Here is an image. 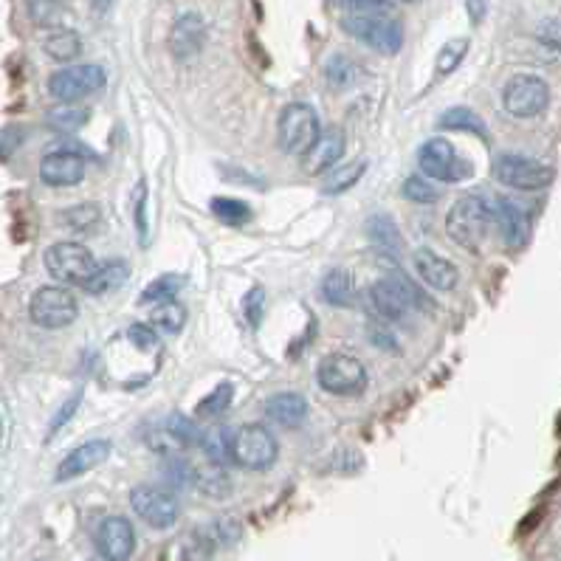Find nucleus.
<instances>
[{"label": "nucleus", "mask_w": 561, "mask_h": 561, "mask_svg": "<svg viewBox=\"0 0 561 561\" xmlns=\"http://www.w3.org/2000/svg\"><path fill=\"white\" fill-rule=\"evenodd\" d=\"M491 203L480 195H463L446 215V232L460 249L480 254L488 232H491Z\"/></svg>", "instance_id": "1"}, {"label": "nucleus", "mask_w": 561, "mask_h": 561, "mask_svg": "<svg viewBox=\"0 0 561 561\" xmlns=\"http://www.w3.org/2000/svg\"><path fill=\"white\" fill-rule=\"evenodd\" d=\"M43 263H46L48 277L60 282V285H85V280L94 274L96 257L91 254L88 246L74 243V240H63V243H54L48 246L43 254Z\"/></svg>", "instance_id": "2"}, {"label": "nucleus", "mask_w": 561, "mask_h": 561, "mask_svg": "<svg viewBox=\"0 0 561 561\" xmlns=\"http://www.w3.org/2000/svg\"><path fill=\"white\" fill-rule=\"evenodd\" d=\"M277 454H280L277 437L260 423H246L232 435L229 457L237 466L251 468V471H265V468L277 463Z\"/></svg>", "instance_id": "3"}, {"label": "nucleus", "mask_w": 561, "mask_h": 561, "mask_svg": "<svg viewBox=\"0 0 561 561\" xmlns=\"http://www.w3.org/2000/svg\"><path fill=\"white\" fill-rule=\"evenodd\" d=\"M342 29L378 54H398L404 46V26L384 15H347Z\"/></svg>", "instance_id": "4"}, {"label": "nucleus", "mask_w": 561, "mask_h": 561, "mask_svg": "<svg viewBox=\"0 0 561 561\" xmlns=\"http://www.w3.org/2000/svg\"><path fill=\"white\" fill-rule=\"evenodd\" d=\"M322 136L319 116L311 105L305 102H291L280 113V125H277V139L280 147L291 156H305L313 147V141Z\"/></svg>", "instance_id": "5"}, {"label": "nucleus", "mask_w": 561, "mask_h": 561, "mask_svg": "<svg viewBox=\"0 0 561 561\" xmlns=\"http://www.w3.org/2000/svg\"><path fill=\"white\" fill-rule=\"evenodd\" d=\"M29 316L37 328L60 330L77 322L79 305L74 294L65 291L63 285H46V288L34 291L32 302H29Z\"/></svg>", "instance_id": "6"}, {"label": "nucleus", "mask_w": 561, "mask_h": 561, "mask_svg": "<svg viewBox=\"0 0 561 561\" xmlns=\"http://www.w3.org/2000/svg\"><path fill=\"white\" fill-rule=\"evenodd\" d=\"M494 178H497L502 187L522 189V192H539V189H547L553 184L556 172L545 161L505 153L494 164Z\"/></svg>", "instance_id": "7"}, {"label": "nucleus", "mask_w": 561, "mask_h": 561, "mask_svg": "<svg viewBox=\"0 0 561 561\" xmlns=\"http://www.w3.org/2000/svg\"><path fill=\"white\" fill-rule=\"evenodd\" d=\"M108 82L102 65H71L48 77V94L63 105H74L85 96L99 94Z\"/></svg>", "instance_id": "8"}, {"label": "nucleus", "mask_w": 561, "mask_h": 561, "mask_svg": "<svg viewBox=\"0 0 561 561\" xmlns=\"http://www.w3.org/2000/svg\"><path fill=\"white\" fill-rule=\"evenodd\" d=\"M418 164L429 181H440V184H460L471 175V164L457 156L454 144L446 139L426 141L418 150Z\"/></svg>", "instance_id": "9"}, {"label": "nucleus", "mask_w": 561, "mask_h": 561, "mask_svg": "<svg viewBox=\"0 0 561 561\" xmlns=\"http://www.w3.org/2000/svg\"><path fill=\"white\" fill-rule=\"evenodd\" d=\"M316 381L330 395H353L367 387V367L350 353H330L319 361Z\"/></svg>", "instance_id": "10"}, {"label": "nucleus", "mask_w": 561, "mask_h": 561, "mask_svg": "<svg viewBox=\"0 0 561 561\" xmlns=\"http://www.w3.org/2000/svg\"><path fill=\"white\" fill-rule=\"evenodd\" d=\"M130 508L136 511L141 522H147L156 530L172 528L181 516V505H178L175 494H170L167 488H158V485H136L130 491Z\"/></svg>", "instance_id": "11"}, {"label": "nucleus", "mask_w": 561, "mask_h": 561, "mask_svg": "<svg viewBox=\"0 0 561 561\" xmlns=\"http://www.w3.org/2000/svg\"><path fill=\"white\" fill-rule=\"evenodd\" d=\"M550 102V88L542 77L533 74H516L508 79L502 91V108L516 119H533L547 108Z\"/></svg>", "instance_id": "12"}, {"label": "nucleus", "mask_w": 561, "mask_h": 561, "mask_svg": "<svg viewBox=\"0 0 561 561\" xmlns=\"http://www.w3.org/2000/svg\"><path fill=\"white\" fill-rule=\"evenodd\" d=\"M198 437L201 432H198L195 421L184 418L181 412H170L147 429V446L164 457H175V454L192 449L198 443Z\"/></svg>", "instance_id": "13"}, {"label": "nucleus", "mask_w": 561, "mask_h": 561, "mask_svg": "<svg viewBox=\"0 0 561 561\" xmlns=\"http://www.w3.org/2000/svg\"><path fill=\"white\" fill-rule=\"evenodd\" d=\"M370 299H373V308L381 319L401 322V319H406V313L412 311V305L421 302V294L401 274H390L370 288Z\"/></svg>", "instance_id": "14"}, {"label": "nucleus", "mask_w": 561, "mask_h": 561, "mask_svg": "<svg viewBox=\"0 0 561 561\" xmlns=\"http://www.w3.org/2000/svg\"><path fill=\"white\" fill-rule=\"evenodd\" d=\"M96 550L105 561H130L136 550V530L125 516H108L96 528Z\"/></svg>", "instance_id": "15"}, {"label": "nucleus", "mask_w": 561, "mask_h": 561, "mask_svg": "<svg viewBox=\"0 0 561 561\" xmlns=\"http://www.w3.org/2000/svg\"><path fill=\"white\" fill-rule=\"evenodd\" d=\"M110 457V440L105 437H96V440H88L77 449L65 454L63 463L57 466V483H68V480H77L82 474L94 471L96 466H102Z\"/></svg>", "instance_id": "16"}, {"label": "nucleus", "mask_w": 561, "mask_h": 561, "mask_svg": "<svg viewBox=\"0 0 561 561\" xmlns=\"http://www.w3.org/2000/svg\"><path fill=\"white\" fill-rule=\"evenodd\" d=\"M82 178H85V161L71 150H54L40 161V181L46 187H77Z\"/></svg>", "instance_id": "17"}, {"label": "nucleus", "mask_w": 561, "mask_h": 561, "mask_svg": "<svg viewBox=\"0 0 561 561\" xmlns=\"http://www.w3.org/2000/svg\"><path fill=\"white\" fill-rule=\"evenodd\" d=\"M206 46V23L201 15L187 12L175 20L170 32V51L178 60H192L198 57Z\"/></svg>", "instance_id": "18"}, {"label": "nucleus", "mask_w": 561, "mask_h": 561, "mask_svg": "<svg viewBox=\"0 0 561 561\" xmlns=\"http://www.w3.org/2000/svg\"><path fill=\"white\" fill-rule=\"evenodd\" d=\"M412 265L418 271L426 285H432L435 291H452L457 285V268L446 257H440L432 249H418L412 254Z\"/></svg>", "instance_id": "19"}, {"label": "nucleus", "mask_w": 561, "mask_h": 561, "mask_svg": "<svg viewBox=\"0 0 561 561\" xmlns=\"http://www.w3.org/2000/svg\"><path fill=\"white\" fill-rule=\"evenodd\" d=\"M491 215H494V220L499 223V232H502L505 243H508L511 249H522V246L528 243L530 218L514 201H505V198L494 201L491 203Z\"/></svg>", "instance_id": "20"}, {"label": "nucleus", "mask_w": 561, "mask_h": 561, "mask_svg": "<svg viewBox=\"0 0 561 561\" xmlns=\"http://www.w3.org/2000/svg\"><path fill=\"white\" fill-rule=\"evenodd\" d=\"M344 150H347V144H344L342 130H328V133H322L319 139L313 141L311 150L305 153V172L319 175V172L336 167L344 158Z\"/></svg>", "instance_id": "21"}, {"label": "nucleus", "mask_w": 561, "mask_h": 561, "mask_svg": "<svg viewBox=\"0 0 561 561\" xmlns=\"http://www.w3.org/2000/svg\"><path fill=\"white\" fill-rule=\"evenodd\" d=\"M265 415L277 426L294 429L308 418V401L299 392H277L265 401Z\"/></svg>", "instance_id": "22"}, {"label": "nucleus", "mask_w": 561, "mask_h": 561, "mask_svg": "<svg viewBox=\"0 0 561 561\" xmlns=\"http://www.w3.org/2000/svg\"><path fill=\"white\" fill-rule=\"evenodd\" d=\"M130 277V265L125 260H110L105 265H96L94 274L85 280V291L94 294V297H105V294H113L116 288H122Z\"/></svg>", "instance_id": "23"}, {"label": "nucleus", "mask_w": 561, "mask_h": 561, "mask_svg": "<svg viewBox=\"0 0 561 561\" xmlns=\"http://www.w3.org/2000/svg\"><path fill=\"white\" fill-rule=\"evenodd\" d=\"M46 54L57 63H71L82 54V37L71 29H57V32L48 34V40L43 43Z\"/></svg>", "instance_id": "24"}, {"label": "nucleus", "mask_w": 561, "mask_h": 561, "mask_svg": "<svg viewBox=\"0 0 561 561\" xmlns=\"http://www.w3.org/2000/svg\"><path fill=\"white\" fill-rule=\"evenodd\" d=\"M198 443L203 446V454H206L209 463L223 466L226 460H232V457H229V449H232V432H229V429L215 426V429L203 432V435L198 437Z\"/></svg>", "instance_id": "25"}, {"label": "nucleus", "mask_w": 561, "mask_h": 561, "mask_svg": "<svg viewBox=\"0 0 561 561\" xmlns=\"http://www.w3.org/2000/svg\"><path fill=\"white\" fill-rule=\"evenodd\" d=\"M192 485H198L203 494H209V497H226L232 491V483L226 480L223 466H215L209 460H206V468L192 471Z\"/></svg>", "instance_id": "26"}, {"label": "nucleus", "mask_w": 561, "mask_h": 561, "mask_svg": "<svg viewBox=\"0 0 561 561\" xmlns=\"http://www.w3.org/2000/svg\"><path fill=\"white\" fill-rule=\"evenodd\" d=\"M364 172H367V161H364V158L350 161V164H342L339 170L330 172L322 192H325V195H342V192H347V189H353L359 184V178Z\"/></svg>", "instance_id": "27"}, {"label": "nucleus", "mask_w": 561, "mask_h": 561, "mask_svg": "<svg viewBox=\"0 0 561 561\" xmlns=\"http://www.w3.org/2000/svg\"><path fill=\"white\" fill-rule=\"evenodd\" d=\"M26 12L40 29H60L65 15L63 0H26Z\"/></svg>", "instance_id": "28"}, {"label": "nucleus", "mask_w": 561, "mask_h": 561, "mask_svg": "<svg viewBox=\"0 0 561 561\" xmlns=\"http://www.w3.org/2000/svg\"><path fill=\"white\" fill-rule=\"evenodd\" d=\"M367 234L373 240L375 246H381L390 254H398L401 251V234H398V226L392 223V218L387 215H375V218L367 220Z\"/></svg>", "instance_id": "29"}, {"label": "nucleus", "mask_w": 561, "mask_h": 561, "mask_svg": "<svg viewBox=\"0 0 561 561\" xmlns=\"http://www.w3.org/2000/svg\"><path fill=\"white\" fill-rule=\"evenodd\" d=\"M322 297L328 305H336V308H342V305H350V299H353V277L347 274V271H330L328 277L322 280Z\"/></svg>", "instance_id": "30"}, {"label": "nucleus", "mask_w": 561, "mask_h": 561, "mask_svg": "<svg viewBox=\"0 0 561 561\" xmlns=\"http://www.w3.org/2000/svg\"><path fill=\"white\" fill-rule=\"evenodd\" d=\"M150 322H153V330H161V333H167V336H175L178 330L184 328V322H187V311L170 299V302H158V308L150 313Z\"/></svg>", "instance_id": "31"}, {"label": "nucleus", "mask_w": 561, "mask_h": 561, "mask_svg": "<svg viewBox=\"0 0 561 561\" xmlns=\"http://www.w3.org/2000/svg\"><path fill=\"white\" fill-rule=\"evenodd\" d=\"M48 127H54L57 133H77L79 127L88 122V108L79 105H60V108L48 110Z\"/></svg>", "instance_id": "32"}, {"label": "nucleus", "mask_w": 561, "mask_h": 561, "mask_svg": "<svg viewBox=\"0 0 561 561\" xmlns=\"http://www.w3.org/2000/svg\"><path fill=\"white\" fill-rule=\"evenodd\" d=\"M184 288V280L178 274H164L153 280L144 291H141V305H153V302H170V299L178 297V291Z\"/></svg>", "instance_id": "33"}, {"label": "nucleus", "mask_w": 561, "mask_h": 561, "mask_svg": "<svg viewBox=\"0 0 561 561\" xmlns=\"http://www.w3.org/2000/svg\"><path fill=\"white\" fill-rule=\"evenodd\" d=\"M215 539L209 536V530H192L187 542L181 545V561H212L215 556Z\"/></svg>", "instance_id": "34"}, {"label": "nucleus", "mask_w": 561, "mask_h": 561, "mask_svg": "<svg viewBox=\"0 0 561 561\" xmlns=\"http://www.w3.org/2000/svg\"><path fill=\"white\" fill-rule=\"evenodd\" d=\"M440 127H443V130H468V133H480L483 139L488 136V133H485L483 119H480L474 110L468 108L446 110V113L440 116Z\"/></svg>", "instance_id": "35"}, {"label": "nucleus", "mask_w": 561, "mask_h": 561, "mask_svg": "<svg viewBox=\"0 0 561 561\" xmlns=\"http://www.w3.org/2000/svg\"><path fill=\"white\" fill-rule=\"evenodd\" d=\"M232 401H234V387L223 381V384H218L215 390L203 398L195 412H198V418H218V415H223V412L232 406Z\"/></svg>", "instance_id": "36"}, {"label": "nucleus", "mask_w": 561, "mask_h": 561, "mask_svg": "<svg viewBox=\"0 0 561 561\" xmlns=\"http://www.w3.org/2000/svg\"><path fill=\"white\" fill-rule=\"evenodd\" d=\"M212 215L223 223H229V226H240V223H246L251 218V209L249 203L237 201V198H215L212 201Z\"/></svg>", "instance_id": "37"}, {"label": "nucleus", "mask_w": 561, "mask_h": 561, "mask_svg": "<svg viewBox=\"0 0 561 561\" xmlns=\"http://www.w3.org/2000/svg\"><path fill=\"white\" fill-rule=\"evenodd\" d=\"M96 220H99V206H94V203L74 206V209L63 212L65 226H71V229L79 234H91V229L96 226Z\"/></svg>", "instance_id": "38"}, {"label": "nucleus", "mask_w": 561, "mask_h": 561, "mask_svg": "<svg viewBox=\"0 0 561 561\" xmlns=\"http://www.w3.org/2000/svg\"><path fill=\"white\" fill-rule=\"evenodd\" d=\"M404 198L415 203H435L440 198V189L432 187V181L429 178H423V175H412V178H406L404 181Z\"/></svg>", "instance_id": "39"}, {"label": "nucleus", "mask_w": 561, "mask_h": 561, "mask_svg": "<svg viewBox=\"0 0 561 561\" xmlns=\"http://www.w3.org/2000/svg\"><path fill=\"white\" fill-rule=\"evenodd\" d=\"M466 51L468 40H452V43H446V46L440 48V54H437V74H440V77L452 74L454 68L463 63Z\"/></svg>", "instance_id": "40"}, {"label": "nucleus", "mask_w": 561, "mask_h": 561, "mask_svg": "<svg viewBox=\"0 0 561 561\" xmlns=\"http://www.w3.org/2000/svg\"><path fill=\"white\" fill-rule=\"evenodd\" d=\"M356 74H359L356 65L350 63L347 57H342V54H336L328 63V68H325V77H328V82L333 88H347V85L356 79Z\"/></svg>", "instance_id": "41"}, {"label": "nucleus", "mask_w": 561, "mask_h": 561, "mask_svg": "<svg viewBox=\"0 0 561 561\" xmlns=\"http://www.w3.org/2000/svg\"><path fill=\"white\" fill-rule=\"evenodd\" d=\"M263 313H265V291L263 288H251L246 299H243V316H246V322H249L251 328H257L260 322H263Z\"/></svg>", "instance_id": "42"}, {"label": "nucleus", "mask_w": 561, "mask_h": 561, "mask_svg": "<svg viewBox=\"0 0 561 561\" xmlns=\"http://www.w3.org/2000/svg\"><path fill=\"white\" fill-rule=\"evenodd\" d=\"M240 522L237 519H218L215 522V528L209 530V536L215 539V545H234V542H240Z\"/></svg>", "instance_id": "43"}, {"label": "nucleus", "mask_w": 561, "mask_h": 561, "mask_svg": "<svg viewBox=\"0 0 561 561\" xmlns=\"http://www.w3.org/2000/svg\"><path fill=\"white\" fill-rule=\"evenodd\" d=\"M344 9H353V15H384L390 12V0H336Z\"/></svg>", "instance_id": "44"}, {"label": "nucleus", "mask_w": 561, "mask_h": 561, "mask_svg": "<svg viewBox=\"0 0 561 561\" xmlns=\"http://www.w3.org/2000/svg\"><path fill=\"white\" fill-rule=\"evenodd\" d=\"M127 339L141 347V350H147V353H153L158 347V333L153 328H147V325H130L127 328Z\"/></svg>", "instance_id": "45"}, {"label": "nucleus", "mask_w": 561, "mask_h": 561, "mask_svg": "<svg viewBox=\"0 0 561 561\" xmlns=\"http://www.w3.org/2000/svg\"><path fill=\"white\" fill-rule=\"evenodd\" d=\"M144 201H147V184L141 181L136 189V229H139L141 240L147 243V212H144Z\"/></svg>", "instance_id": "46"}, {"label": "nucleus", "mask_w": 561, "mask_h": 561, "mask_svg": "<svg viewBox=\"0 0 561 561\" xmlns=\"http://www.w3.org/2000/svg\"><path fill=\"white\" fill-rule=\"evenodd\" d=\"M539 40H542V43L547 40V46L556 51V48H559V23H556V20H547V26L539 29Z\"/></svg>", "instance_id": "47"}, {"label": "nucleus", "mask_w": 561, "mask_h": 561, "mask_svg": "<svg viewBox=\"0 0 561 561\" xmlns=\"http://www.w3.org/2000/svg\"><path fill=\"white\" fill-rule=\"evenodd\" d=\"M468 17L471 23H483L485 12H488V0H468Z\"/></svg>", "instance_id": "48"}, {"label": "nucleus", "mask_w": 561, "mask_h": 561, "mask_svg": "<svg viewBox=\"0 0 561 561\" xmlns=\"http://www.w3.org/2000/svg\"><path fill=\"white\" fill-rule=\"evenodd\" d=\"M0 443H3V415H0Z\"/></svg>", "instance_id": "49"}, {"label": "nucleus", "mask_w": 561, "mask_h": 561, "mask_svg": "<svg viewBox=\"0 0 561 561\" xmlns=\"http://www.w3.org/2000/svg\"><path fill=\"white\" fill-rule=\"evenodd\" d=\"M406 3H415V0H406Z\"/></svg>", "instance_id": "50"}]
</instances>
